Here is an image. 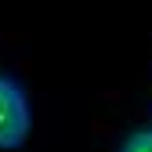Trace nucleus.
Here are the masks:
<instances>
[{
  "instance_id": "f257e3e1",
  "label": "nucleus",
  "mask_w": 152,
  "mask_h": 152,
  "mask_svg": "<svg viewBox=\"0 0 152 152\" xmlns=\"http://www.w3.org/2000/svg\"><path fill=\"white\" fill-rule=\"evenodd\" d=\"M29 138V102L15 80L0 76V148H18Z\"/></svg>"
},
{
  "instance_id": "f03ea898",
  "label": "nucleus",
  "mask_w": 152,
  "mask_h": 152,
  "mask_svg": "<svg viewBox=\"0 0 152 152\" xmlns=\"http://www.w3.org/2000/svg\"><path fill=\"white\" fill-rule=\"evenodd\" d=\"M120 152H152V130H134V134H127Z\"/></svg>"
}]
</instances>
